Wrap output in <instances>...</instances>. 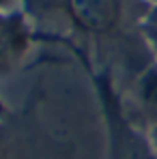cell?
<instances>
[{
    "label": "cell",
    "instance_id": "1",
    "mask_svg": "<svg viewBox=\"0 0 157 159\" xmlns=\"http://www.w3.org/2000/svg\"><path fill=\"white\" fill-rule=\"evenodd\" d=\"M69 17L86 32H110L121 22V0H65Z\"/></svg>",
    "mask_w": 157,
    "mask_h": 159
},
{
    "label": "cell",
    "instance_id": "2",
    "mask_svg": "<svg viewBox=\"0 0 157 159\" xmlns=\"http://www.w3.org/2000/svg\"><path fill=\"white\" fill-rule=\"evenodd\" d=\"M20 30L15 28V22L0 17V75L11 69L15 54L20 48Z\"/></svg>",
    "mask_w": 157,
    "mask_h": 159
},
{
    "label": "cell",
    "instance_id": "3",
    "mask_svg": "<svg viewBox=\"0 0 157 159\" xmlns=\"http://www.w3.org/2000/svg\"><path fill=\"white\" fill-rule=\"evenodd\" d=\"M140 99L149 107V112L157 114V69H149L140 80Z\"/></svg>",
    "mask_w": 157,
    "mask_h": 159
},
{
    "label": "cell",
    "instance_id": "4",
    "mask_svg": "<svg viewBox=\"0 0 157 159\" xmlns=\"http://www.w3.org/2000/svg\"><path fill=\"white\" fill-rule=\"evenodd\" d=\"M151 135H153V144L157 146V125L153 127V131H151Z\"/></svg>",
    "mask_w": 157,
    "mask_h": 159
}]
</instances>
